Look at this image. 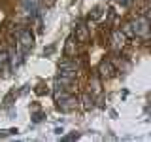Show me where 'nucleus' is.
<instances>
[{
	"instance_id": "f257e3e1",
	"label": "nucleus",
	"mask_w": 151,
	"mask_h": 142,
	"mask_svg": "<svg viewBox=\"0 0 151 142\" xmlns=\"http://www.w3.org/2000/svg\"><path fill=\"white\" fill-rule=\"evenodd\" d=\"M32 44H34V38H32V34H30L28 28H25V30L19 32V47H21L23 51H28L32 47Z\"/></svg>"
},
{
	"instance_id": "f03ea898",
	"label": "nucleus",
	"mask_w": 151,
	"mask_h": 142,
	"mask_svg": "<svg viewBox=\"0 0 151 142\" xmlns=\"http://www.w3.org/2000/svg\"><path fill=\"white\" fill-rule=\"evenodd\" d=\"M57 102H59V106L63 108V110H70V108H74L76 104H78V101H76L74 97H70V95L66 93H57Z\"/></svg>"
},
{
	"instance_id": "7ed1b4c3",
	"label": "nucleus",
	"mask_w": 151,
	"mask_h": 142,
	"mask_svg": "<svg viewBox=\"0 0 151 142\" xmlns=\"http://www.w3.org/2000/svg\"><path fill=\"white\" fill-rule=\"evenodd\" d=\"M23 9L28 15H34L38 9V0H23Z\"/></svg>"
},
{
	"instance_id": "20e7f679",
	"label": "nucleus",
	"mask_w": 151,
	"mask_h": 142,
	"mask_svg": "<svg viewBox=\"0 0 151 142\" xmlns=\"http://www.w3.org/2000/svg\"><path fill=\"white\" fill-rule=\"evenodd\" d=\"M123 44H125V36H123V32L115 30V32H113V46L119 47V46H123Z\"/></svg>"
},
{
	"instance_id": "39448f33",
	"label": "nucleus",
	"mask_w": 151,
	"mask_h": 142,
	"mask_svg": "<svg viewBox=\"0 0 151 142\" xmlns=\"http://www.w3.org/2000/svg\"><path fill=\"white\" fill-rule=\"evenodd\" d=\"M87 36H89V32H87V27H79V30L76 32V38H78L79 42H85V40H87Z\"/></svg>"
},
{
	"instance_id": "423d86ee",
	"label": "nucleus",
	"mask_w": 151,
	"mask_h": 142,
	"mask_svg": "<svg viewBox=\"0 0 151 142\" xmlns=\"http://www.w3.org/2000/svg\"><path fill=\"white\" fill-rule=\"evenodd\" d=\"M100 70H102L104 76H111V74H113V66H111V63H102Z\"/></svg>"
}]
</instances>
